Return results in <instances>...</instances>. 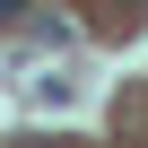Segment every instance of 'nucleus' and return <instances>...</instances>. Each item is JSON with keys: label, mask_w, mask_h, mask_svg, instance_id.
I'll return each instance as SVG.
<instances>
[{"label": "nucleus", "mask_w": 148, "mask_h": 148, "mask_svg": "<svg viewBox=\"0 0 148 148\" xmlns=\"http://www.w3.org/2000/svg\"><path fill=\"white\" fill-rule=\"evenodd\" d=\"M18 18H26V0H0V26H18Z\"/></svg>", "instance_id": "nucleus-1"}]
</instances>
